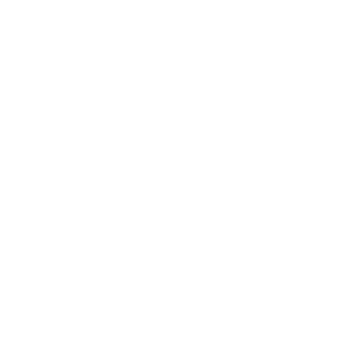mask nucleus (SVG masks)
Here are the masks:
<instances>
[]
</instances>
